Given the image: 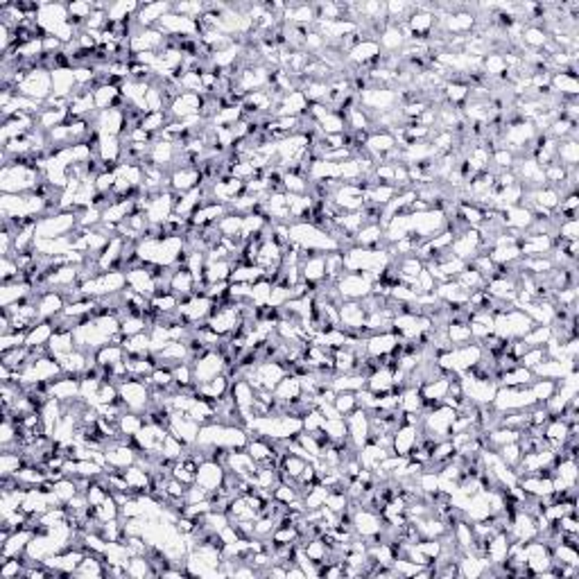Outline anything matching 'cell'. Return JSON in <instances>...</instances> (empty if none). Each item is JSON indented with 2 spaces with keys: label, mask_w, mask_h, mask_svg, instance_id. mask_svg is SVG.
I'll return each instance as SVG.
<instances>
[{
  "label": "cell",
  "mask_w": 579,
  "mask_h": 579,
  "mask_svg": "<svg viewBox=\"0 0 579 579\" xmlns=\"http://www.w3.org/2000/svg\"><path fill=\"white\" fill-rule=\"evenodd\" d=\"M80 211L82 208H68V211H55V216H46L37 222V238L35 240H48V238H61L70 235L80 227Z\"/></svg>",
  "instance_id": "1"
},
{
  "label": "cell",
  "mask_w": 579,
  "mask_h": 579,
  "mask_svg": "<svg viewBox=\"0 0 579 579\" xmlns=\"http://www.w3.org/2000/svg\"><path fill=\"white\" fill-rule=\"evenodd\" d=\"M335 287L342 301H360V299L371 294L373 278L367 272H344L337 278Z\"/></svg>",
  "instance_id": "2"
},
{
  "label": "cell",
  "mask_w": 579,
  "mask_h": 579,
  "mask_svg": "<svg viewBox=\"0 0 579 579\" xmlns=\"http://www.w3.org/2000/svg\"><path fill=\"white\" fill-rule=\"evenodd\" d=\"M536 405V399L530 387H498L493 396V407L498 412H513V410H530Z\"/></svg>",
  "instance_id": "3"
},
{
  "label": "cell",
  "mask_w": 579,
  "mask_h": 579,
  "mask_svg": "<svg viewBox=\"0 0 579 579\" xmlns=\"http://www.w3.org/2000/svg\"><path fill=\"white\" fill-rule=\"evenodd\" d=\"M16 93L23 95V98H30V100H37V102L46 104V100L52 95V75H50V70L35 68L32 73H27V77L16 89Z\"/></svg>",
  "instance_id": "4"
},
{
  "label": "cell",
  "mask_w": 579,
  "mask_h": 579,
  "mask_svg": "<svg viewBox=\"0 0 579 579\" xmlns=\"http://www.w3.org/2000/svg\"><path fill=\"white\" fill-rule=\"evenodd\" d=\"M190 364H192V373H195V382L197 385L218 378L220 373H224V369H227V360H224V356H222L220 351L204 353L201 358L192 360Z\"/></svg>",
  "instance_id": "5"
},
{
  "label": "cell",
  "mask_w": 579,
  "mask_h": 579,
  "mask_svg": "<svg viewBox=\"0 0 579 579\" xmlns=\"http://www.w3.org/2000/svg\"><path fill=\"white\" fill-rule=\"evenodd\" d=\"M396 100H399V95L387 87H369L367 91L360 93V102L367 113H371V111L387 113V111H392Z\"/></svg>",
  "instance_id": "6"
},
{
  "label": "cell",
  "mask_w": 579,
  "mask_h": 579,
  "mask_svg": "<svg viewBox=\"0 0 579 579\" xmlns=\"http://www.w3.org/2000/svg\"><path fill=\"white\" fill-rule=\"evenodd\" d=\"M68 20H70L68 5H61V3H41L37 12V23L46 30V35H55Z\"/></svg>",
  "instance_id": "7"
},
{
  "label": "cell",
  "mask_w": 579,
  "mask_h": 579,
  "mask_svg": "<svg viewBox=\"0 0 579 579\" xmlns=\"http://www.w3.org/2000/svg\"><path fill=\"white\" fill-rule=\"evenodd\" d=\"M199 428H201V423H197L188 412L173 410V414H170V432H173L177 439H181L188 448L197 444Z\"/></svg>",
  "instance_id": "8"
},
{
  "label": "cell",
  "mask_w": 579,
  "mask_h": 579,
  "mask_svg": "<svg viewBox=\"0 0 579 579\" xmlns=\"http://www.w3.org/2000/svg\"><path fill=\"white\" fill-rule=\"evenodd\" d=\"M138 453H141V450H138L136 446L120 444V442H111L109 446L104 448L106 468H109V471H125L127 466L136 464Z\"/></svg>",
  "instance_id": "9"
},
{
  "label": "cell",
  "mask_w": 579,
  "mask_h": 579,
  "mask_svg": "<svg viewBox=\"0 0 579 579\" xmlns=\"http://www.w3.org/2000/svg\"><path fill=\"white\" fill-rule=\"evenodd\" d=\"M347 419V428H349V442L356 446V450H360L364 444L369 442V432H371V423H369V414L362 407H356Z\"/></svg>",
  "instance_id": "10"
},
{
  "label": "cell",
  "mask_w": 579,
  "mask_h": 579,
  "mask_svg": "<svg viewBox=\"0 0 579 579\" xmlns=\"http://www.w3.org/2000/svg\"><path fill=\"white\" fill-rule=\"evenodd\" d=\"M485 358V349L480 344H462L450 351V360H453V373H466L468 369L478 367Z\"/></svg>",
  "instance_id": "11"
},
{
  "label": "cell",
  "mask_w": 579,
  "mask_h": 579,
  "mask_svg": "<svg viewBox=\"0 0 579 579\" xmlns=\"http://www.w3.org/2000/svg\"><path fill=\"white\" fill-rule=\"evenodd\" d=\"M401 337L394 330H385V333H371L364 337V353L371 358H387L399 347Z\"/></svg>",
  "instance_id": "12"
},
{
  "label": "cell",
  "mask_w": 579,
  "mask_h": 579,
  "mask_svg": "<svg viewBox=\"0 0 579 579\" xmlns=\"http://www.w3.org/2000/svg\"><path fill=\"white\" fill-rule=\"evenodd\" d=\"M419 432H421V428H416V425H407V423H401V425L394 430V439H392V455L410 457V453L414 450V446L419 444Z\"/></svg>",
  "instance_id": "13"
},
{
  "label": "cell",
  "mask_w": 579,
  "mask_h": 579,
  "mask_svg": "<svg viewBox=\"0 0 579 579\" xmlns=\"http://www.w3.org/2000/svg\"><path fill=\"white\" fill-rule=\"evenodd\" d=\"M224 475H227V466L213 462V459H204V462L199 464L195 482L199 487L206 489L208 493H213V491H218L222 487Z\"/></svg>",
  "instance_id": "14"
},
{
  "label": "cell",
  "mask_w": 579,
  "mask_h": 579,
  "mask_svg": "<svg viewBox=\"0 0 579 579\" xmlns=\"http://www.w3.org/2000/svg\"><path fill=\"white\" fill-rule=\"evenodd\" d=\"M125 274H127V285H130L134 292L143 294L147 299H152L156 294V281L147 265L132 267V270H127Z\"/></svg>",
  "instance_id": "15"
},
{
  "label": "cell",
  "mask_w": 579,
  "mask_h": 579,
  "mask_svg": "<svg viewBox=\"0 0 579 579\" xmlns=\"http://www.w3.org/2000/svg\"><path fill=\"white\" fill-rule=\"evenodd\" d=\"M201 104H204L201 93L184 91L173 104H170V113H173V118H177V120H184V118H190V116H199Z\"/></svg>",
  "instance_id": "16"
},
{
  "label": "cell",
  "mask_w": 579,
  "mask_h": 579,
  "mask_svg": "<svg viewBox=\"0 0 579 579\" xmlns=\"http://www.w3.org/2000/svg\"><path fill=\"white\" fill-rule=\"evenodd\" d=\"M308 98L304 95L301 89L297 91H290V93H283L281 102L276 104V111L272 113L274 118H283V116H306L308 111Z\"/></svg>",
  "instance_id": "17"
},
{
  "label": "cell",
  "mask_w": 579,
  "mask_h": 579,
  "mask_svg": "<svg viewBox=\"0 0 579 579\" xmlns=\"http://www.w3.org/2000/svg\"><path fill=\"white\" fill-rule=\"evenodd\" d=\"M573 369H577L575 360H550L545 358L543 362H539L532 369L534 378H550V380H561L566 373H571Z\"/></svg>",
  "instance_id": "18"
},
{
  "label": "cell",
  "mask_w": 579,
  "mask_h": 579,
  "mask_svg": "<svg viewBox=\"0 0 579 579\" xmlns=\"http://www.w3.org/2000/svg\"><path fill=\"white\" fill-rule=\"evenodd\" d=\"M37 308H39V319H55L63 313V308H66V297H63L59 290H48V292H41Z\"/></svg>",
  "instance_id": "19"
},
{
  "label": "cell",
  "mask_w": 579,
  "mask_h": 579,
  "mask_svg": "<svg viewBox=\"0 0 579 579\" xmlns=\"http://www.w3.org/2000/svg\"><path fill=\"white\" fill-rule=\"evenodd\" d=\"M349 61L353 66H367V63L380 61V44L376 39H362L360 44L349 52Z\"/></svg>",
  "instance_id": "20"
},
{
  "label": "cell",
  "mask_w": 579,
  "mask_h": 579,
  "mask_svg": "<svg viewBox=\"0 0 579 579\" xmlns=\"http://www.w3.org/2000/svg\"><path fill=\"white\" fill-rule=\"evenodd\" d=\"M168 12H173V5L170 3H147V5H141V9H138V14L134 16V20H136V25L143 27V30L156 27V23Z\"/></svg>",
  "instance_id": "21"
},
{
  "label": "cell",
  "mask_w": 579,
  "mask_h": 579,
  "mask_svg": "<svg viewBox=\"0 0 579 579\" xmlns=\"http://www.w3.org/2000/svg\"><path fill=\"white\" fill-rule=\"evenodd\" d=\"M256 468L259 464L254 462V457L247 453V448H238V450H231L229 453V459H227V471L235 473L238 478H251L256 473Z\"/></svg>",
  "instance_id": "22"
},
{
  "label": "cell",
  "mask_w": 579,
  "mask_h": 579,
  "mask_svg": "<svg viewBox=\"0 0 579 579\" xmlns=\"http://www.w3.org/2000/svg\"><path fill=\"white\" fill-rule=\"evenodd\" d=\"M364 149H367V154H371L373 158L382 161L396 149V136L392 132H373L369 134L367 143H364Z\"/></svg>",
  "instance_id": "23"
},
{
  "label": "cell",
  "mask_w": 579,
  "mask_h": 579,
  "mask_svg": "<svg viewBox=\"0 0 579 579\" xmlns=\"http://www.w3.org/2000/svg\"><path fill=\"white\" fill-rule=\"evenodd\" d=\"M48 394L52 396V399H59L61 403L80 399V378L63 373L61 380H55V382L48 385Z\"/></svg>",
  "instance_id": "24"
},
{
  "label": "cell",
  "mask_w": 579,
  "mask_h": 579,
  "mask_svg": "<svg viewBox=\"0 0 579 579\" xmlns=\"http://www.w3.org/2000/svg\"><path fill=\"white\" fill-rule=\"evenodd\" d=\"M52 95L55 98L70 100L73 89H77V82H75V70L73 68H57L52 70Z\"/></svg>",
  "instance_id": "25"
},
{
  "label": "cell",
  "mask_w": 579,
  "mask_h": 579,
  "mask_svg": "<svg viewBox=\"0 0 579 579\" xmlns=\"http://www.w3.org/2000/svg\"><path fill=\"white\" fill-rule=\"evenodd\" d=\"M274 399L278 401V403H292V401H297L299 396H304V387H301V378L299 376H294V373H287V376L276 385L274 387Z\"/></svg>",
  "instance_id": "26"
},
{
  "label": "cell",
  "mask_w": 579,
  "mask_h": 579,
  "mask_svg": "<svg viewBox=\"0 0 579 579\" xmlns=\"http://www.w3.org/2000/svg\"><path fill=\"white\" fill-rule=\"evenodd\" d=\"M32 536H35V532H32L30 528H20V530H16V532L3 543V552H0V556H3V561H5V559H12V556L23 554V552L27 550V543L32 541Z\"/></svg>",
  "instance_id": "27"
},
{
  "label": "cell",
  "mask_w": 579,
  "mask_h": 579,
  "mask_svg": "<svg viewBox=\"0 0 579 579\" xmlns=\"http://www.w3.org/2000/svg\"><path fill=\"white\" fill-rule=\"evenodd\" d=\"M52 335H55V321H52V319H41L39 324H35V326L27 330L25 347L27 349L46 347Z\"/></svg>",
  "instance_id": "28"
},
{
  "label": "cell",
  "mask_w": 579,
  "mask_h": 579,
  "mask_svg": "<svg viewBox=\"0 0 579 579\" xmlns=\"http://www.w3.org/2000/svg\"><path fill=\"white\" fill-rule=\"evenodd\" d=\"M123 93H120V87H116V84H102L93 91V100H95V111H106V109H113L120 102Z\"/></svg>",
  "instance_id": "29"
},
{
  "label": "cell",
  "mask_w": 579,
  "mask_h": 579,
  "mask_svg": "<svg viewBox=\"0 0 579 579\" xmlns=\"http://www.w3.org/2000/svg\"><path fill=\"white\" fill-rule=\"evenodd\" d=\"M32 292H35V290H32V285L25 281L3 283V290H0V306L7 308L12 304H18V301H23V299H27Z\"/></svg>",
  "instance_id": "30"
},
{
  "label": "cell",
  "mask_w": 579,
  "mask_h": 579,
  "mask_svg": "<svg viewBox=\"0 0 579 579\" xmlns=\"http://www.w3.org/2000/svg\"><path fill=\"white\" fill-rule=\"evenodd\" d=\"M378 44H380V50H387V52H396L401 50L405 44H407V37H405V27L403 23L399 25H387L378 37Z\"/></svg>",
  "instance_id": "31"
},
{
  "label": "cell",
  "mask_w": 579,
  "mask_h": 579,
  "mask_svg": "<svg viewBox=\"0 0 579 579\" xmlns=\"http://www.w3.org/2000/svg\"><path fill=\"white\" fill-rule=\"evenodd\" d=\"M125 358H127V351L120 347V344H104L102 349H98L93 353V360H95V364H98V367H102V369H109V367H113V364H118V362H125Z\"/></svg>",
  "instance_id": "32"
},
{
  "label": "cell",
  "mask_w": 579,
  "mask_h": 579,
  "mask_svg": "<svg viewBox=\"0 0 579 579\" xmlns=\"http://www.w3.org/2000/svg\"><path fill=\"white\" fill-rule=\"evenodd\" d=\"M444 30L453 32V35H462V32H471L478 25V18L471 12H453L444 18V23H439Z\"/></svg>",
  "instance_id": "33"
},
{
  "label": "cell",
  "mask_w": 579,
  "mask_h": 579,
  "mask_svg": "<svg viewBox=\"0 0 579 579\" xmlns=\"http://www.w3.org/2000/svg\"><path fill=\"white\" fill-rule=\"evenodd\" d=\"M367 390L373 394H387L394 390V371L387 367H380L378 371H373L367 378Z\"/></svg>",
  "instance_id": "34"
},
{
  "label": "cell",
  "mask_w": 579,
  "mask_h": 579,
  "mask_svg": "<svg viewBox=\"0 0 579 579\" xmlns=\"http://www.w3.org/2000/svg\"><path fill=\"white\" fill-rule=\"evenodd\" d=\"M330 387H333L337 394L342 392H358L362 387H367V376H362V373H337L330 382Z\"/></svg>",
  "instance_id": "35"
},
{
  "label": "cell",
  "mask_w": 579,
  "mask_h": 579,
  "mask_svg": "<svg viewBox=\"0 0 579 579\" xmlns=\"http://www.w3.org/2000/svg\"><path fill=\"white\" fill-rule=\"evenodd\" d=\"M556 163H561L566 168H577L579 163V143L575 138H566L556 145Z\"/></svg>",
  "instance_id": "36"
},
{
  "label": "cell",
  "mask_w": 579,
  "mask_h": 579,
  "mask_svg": "<svg viewBox=\"0 0 579 579\" xmlns=\"http://www.w3.org/2000/svg\"><path fill=\"white\" fill-rule=\"evenodd\" d=\"M77 347H75V335H73V330H63V333H55L50 337L48 342V351H50V356H55V358H61V356H68L70 351H75Z\"/></svg>",
  "instance_id": "37"
},
{
  "label": "cell",
  "mask_w": 579,
  "mask_h": 579,
  "mask_svg": "<svg viewBox=\"0 0 579 579\" xmlns=\"http://www.w3.org/2000/svg\"><path fill=\"white\" fill-rule=\"evenodd\" d=\"M382 233L385 229L380 224H364V227L353 235V242L358 247H376L382 240Z\"/></svg>",
  "instance_id": "38"
},
{
  "label": "cell",
  "mask_w": 579,
  "mask_h": 579,
  "mask_svg": "<svg viewBox=\"0 0 579 579\" xmlns=\"http://www.w3.org/2000/svg\"><path fill=\"white\" fill-rule=\"evenodd\" d=\"M330 489L326 485H321V482H315L310 491H306L304 496V505H306V511H313V509H319L326 505V498H328Z\"/></svg>",
  "instance_id": "39"
},
{
  "label": "cell",
  "mask_w": 579,
  "mask_h": 579,
  "mask_svg": "<svg viewBox=\"0 0 579 579\" xmlns=\"http://www.w3.org/2000/svg\"><path fill=\"white\" fill-rule=\"evenodd\" d=\"M233 261H216V263H206V283H220V281H229V276L233 272Z\"/></svg>",
  "instance_id": "40"
},
{
  "label": "cell",
  "mask_w": 579,
  "mask_h": 579,
  "mask_svg": "<svg viewBox=\"0 0 579 579\" xmlns=\"http://www.w3.org/2000/svg\"><path fill=\"white\" fill-rule=\"evenodd\" d=\"M141 5L134 3V0H123V3H113L106 9V16H109V23H123V20H130V14L132 12H138Z\"/></svg>",
  "instance_id": "41"
},
{
  "label": "cell",
  "mask_w": 579,
  "mask_h": 579,
  "mask_svg": "<svg viewBox=\"0 0 579 579\" xmlns=\"http://www.w3.org/2000/svg\"><path fill=\"white\" fill-rule=\"evenodd\" d=\"M27 462H25V457L23 453H9V450H5L3 455H0V473L3 475H18V471L23 468Z\"/></svg>",
  "instance_id": "42"
},
{
  "label": "cell",
  "mask_w": 579,
  "mask_h": 579,
  "mask_svg": "<svg viewBox=\"0 0 579 579\" xmlns=\"http://www.w3.org/2000/svg\"><path fill=\"white\" fill-rule=\"evenodd\" d=\"M523 44L525 46H530V48H543L545 44H548L550 41V37H548V30L545 27H541V25H528L523 30Z\"/></svg>",
  "instance_id": "43"
},
{
  "label": "cell",
  "mask_w": 579,
  "mask_h": 579,
  "mask_svg": "<svg viewBox=\"0 0 579 579\" xmlns=\"http://www.w3.org/2000/svg\"><path fill=\"white\" fill-rule=\"evenodd\" d=\"M143 425H145V419H143V414H138V412H123V416L118 419V430H120V435H127V437H134Z\"/></svg>",
  "instance_id": "44"
},
{
  "label": "cell",
  "mask_w": 579,
  "mask_h": 579,
  "mask_svg": "<svg viewBox=\"0 0 579 579\" xmlns=\"http://www.w3.org/2000/svg\"><path fill=\"white\" fill-rule=\"evenodd\" d=\"M317 127H319V132L324 134V136H328V134H344V130H347V120H344V116L342 113H337V111H330L324 120H319L317 123Z\"/></svg>",
  "instance_id": "45"
},
{
  "label": "cell",
  "mask_w": 579,
  "mask_h": 579,
  "mask_svg": "<svg viewBox=\"0 0 579 579\" xmlns=\"http://www.w3.org/2000/svg\"><path fill=\"white\" fill-rule=\"evenodd\" d=\"M556 382H559V380H550V378H536V380L530 385V390H532V394H534L536 403H545L548 399H552V396L556 394Z\"/></svg>",
  "instance_id": "46"
},
{
  "label": "cell",
  "mask_w": 579,
  "mask_h": 579,
  "mask_svg": "<svg viewBox=\"0 0 579 579\" xmlns=\"http://www.w3.org/2000/svg\"><path fill=\"white\" fill-rule=\"evenodd\" d=\"M242 218L244 216H238V213H227L220 222H218V229L224 238H235V235L242 233Z\"/></svg>",
  "instance_id": "47"
},
{
  "label": "cell",
  "mask_w": 579,
  "mask_h": 579,
  "mask_svg": "<svg viewBox=\"0 0 579 579\" xmlns=\"http://www.w3.org/2000/svg\"><path fill=\"white\" fill-rule=\"evenodd\" d=\"M52 491H55V496L61 500V505H66V502H70L80 493L75 478H61V480H57L55 485H52Z\"/></svg>",
  "instance_id": "48"
},
{
  "label": "cell",
  "mask_w": 579,
  "mask_h": 579,
  "mask_svg": "<svg viewBox=\"0 0 579 579\" xmlns=\"http://www.w3.org/2000/svg\"><path fill=\"white\" fill-rule=\"evenodd\" d=\"M498 457L505 462L509 468L516 471L518 464H521V457H523V448L518 442H511V444H505V446H500L498 448Z\"/></svg>",
  "instance_id": "49"
},
{
  "label": "cell",
  "mask_w": 579,
  "mask_h": 579,
  "mask_svg": "<svg viewBox=\"0 0 579 579\" xmlns=\"http://www.w3.org/2000/svg\"><path fill=\"white\" fill-rule=\"evenodd\" d=\"M321 430L328 435L330 442H342V439H349V428L347 419H326Z\"/></svg>",
  "instance_id": "50"
},
{
  "label": "cell",
  "mask_w": 579,
  "mask_h": 579,
  "mask_svg": "<svg viewBox=\"0 0 579 579\" xmlns=\"http://www.w3.org/2000/svg\"><path fill=\"white\" fill-rule=\"evenodd\" d=\"M446 337L450 340L453 347H462L466 342H471V328L468 324H457V321H453V324L446 326Z\"/></svg>",
  "instance_id": "51"
},
{
  "label": "cell",
  "mask_w": 579,
  "mask_h": 579,
  "mask_svg": "<svg viewBox=\"0 0 579 579\" xmlns=\"http://www.w3.org/2000/svg\"><path fill=\"white\" fill-rule=\"evenodd\" d=\"M166 120H168L166 111H149V113L143 116L141 130H145L147 134H158V132H163Z\"/></svg>",
  "instance_id": "52"
},
{
  "label": "cell",
  "mask_w": 579,
  "mask_h": 579,
  "mask_svg": "<svg viewBox=\"0 0 579 579\" xmlns=\"http://www.w3.org/2000/svg\"><path fill=\"white\" fill-rule=\"evenodd\" d=\"M270 292H272V283L263 276L261 281H256V283L251 285L249 301H251L254 306H267V299H270Z\"/></svg>",
  "instance_id": "53"
},
{
  "label": "cell",
  "mask_w": 579,
  "mask_h": 579,
  "mask_svg": "<svg viewBox=\"0 0 579 579\" xmlns=\"http://www.w3.org/2000/svg\"><path fill=\"white\" fill-rule=\"evenodd\" d=\"M545 358H548V353H545V347H530L528 351L523 353V356L518 358V367H525V369H534L536 364L543 362Z\"/></svg>",
  "instance_id": "54"
},
{
  "label": "cell",
  "mask_w": 579,
  "mask_h": 579,
  "mask_svg": "<svg viewBox=\"0 0 579 579\" xmlns=\"http://www.w3.org/2000/svg\"><path fill=\"white\" fill-rule=\"evenodd\" d=\"M145 328H149L145 317H125L123 324H120V333L125 337H132V335H138V333H145Z\"/></svg>",
  "instance_id": "55"
},
{
  "label": "cell",
  "mask_w": 579,
  "mask_h": 579,
  "mask_svg": "<svg viewBox=\"0 0 579 579\" xmlns=\"http://www.w3.org/2000/svg\"><path fill=\"white\" fill-rule=\"evenodd\" d=\"M552 337V328L550 326H534L528 335L523 337L525 344L530 347H545V342Z\"/></svg>",
  "instance_id": "56"
},
{
  "label": "cell",
  "mask_w": 579,
  "mask_h": 579,
  "mask_svg": "<svg viewBox=\"0 0 579 579\" xmlns=\"http://www.w3.org/2000/svg\"><path fill=\"white\" fill-rule=\"evenodd\" d=\"M98 516H100V521L102 523H106V521H118L120 518V505H118V500L113 498V493L109 498H106L102 505L98 507Z\"/></svg>",
  "instance_id": "57"
},
{
  "label": "cell",
  "mask_w": 579,
  "mask_h": 579,
  "mask_svg": "<svg viewBox=\"0 0 579 579\" xmlns=\"http://www.w3.org/2000/svg\"><path fill=\"white\" fill-rule=\"evenodd\" d=\"M335 407L342 416H349L353 410L358 407V401H356V392H342L335 396Z\"/></svg>",
  "instance_id": "58"
},
{
  "label": "cell",
  "mask_w": 579,
  "mask_h": 579,
  "mask_svg": "<svg viewBox=\"0 0 579 579\" xmlns=\"http://www.w3.org/2000/svg\"><path fill=\"white\" fill-rule=\"evenodd\" d=\"M579 235V222L577 220H564L559 227H556V240H577Z\"/></svg>",
  "instance_id": "59"
},
{
  "label": "cell",
  "mask_w": 579,
  "mask_h": 579,
  "mask_svg": "<svg viewBox=\"0 0 579 579\" xmlns=\"http://www.w3.org/2000/svg\"><path fill=\"white\" fill-rule=\"evenodd\" d=\"M25 337L27 330H20V333H9V335H0V351H12L18 347H25Z\"/></svg>",
  "instance_id": "60"
},
{
  "label": "cell",
  "mask_w": 579,
  "mask_h": 579,
  "mask_svg": "<svg viewBox=\"0 0 579 579\" xmlns=\"http://www.w3.org/2000/svg\"><path fill=\"white\" fill-rule=\"evenodd\" d=\"M324 414H321L317 407H313V410H310L306 416H304V430L306 432H315V430H319L321 425H324Z\"/></svg>",
  "instance_id": "61"
}]
</instances>
